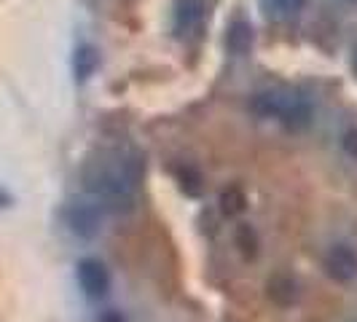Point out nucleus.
Listing matches in <instances>:
<instances>
[{"instance_id":"1","label":"nucleus","mask_w":357,"mask_h":322,"mask_svg":"<svg viewBox=\"0 0 357 322\" xmlns=\"http://www.w3.org/2000/svg\"><path fill=\"white\" fill-rule=\"evenodd\" d=\"M145 175V159L137 151H102L84 167V185L102 207L132 210Z\"/></svg>"},{"instance_id":"2","label":"nucleus","mask_w":357,"mask_h":322,"mask_svg":"<svg viewBox=\"0 0 357 322\" xmlns=\"http://www.w3.org/2000/svg\"><path fill=\"white\" fill-rule=\"evenodd\" d=\"M252 110L264 118H277L290 129H304L312 118L309 100L296 91H261L252 100Z\"/></svg>"},{"instance_id":"3","label":"nucleus","mask_w":357,"mask_h":322,"mask_svg":"<svg viewBox=\"0 0 357 322\" xmlns=\"http://www.w3.org/2000/svg\"><path fill=\"white\" fill-rule=\"evenodd\" d=\"M65 223L75 236L94 239L102 229V207L89 204V201H75L65 210Z\"/></svg>"},{"instance_id":"4","label":"nucleus","mask_w":357,"mask_h":322,"mask_svg":"<svg viewBox=\"0 0 357 322\" xmlns=\"http://www.w3.org/2000/svg\"><path fill=\"white\" fill-rule=\"evenodd\" d=\"M207 17V0H175L172 8V30L178 38L197 36Z\"/></svg>"},{"instance_id":"5","label":"nucleus","mask_w":357,"mask_h":322,"mask_svg":"<svg viewBox=\"0 0 357 322\" xmlns=\"http://www.w3.org/2000/svg\"><path fill=\"white\" fill-rule=\"evenodd\" d=\"M78 285L89 298H105L110 290V274L97 258H84L78 263Z\"/></svg>"},{"instance_id":"6","label":"nucleus","mask_w":357,"mask_h":322,"mask_svg":"<svg viewBox=\"0 0 357 322\" xmlns=\"http://www.w3.org/2000/svg\"><path fill=\"white\" fill-rule=\"evenodd\" d=\"M325 271L336 282H352L357 277V252L347 245H336L325 255Z\"/></svg>"},{"instance_id":"7","label":"nucleus","mask_w":357,"mask_h":322,"mask_svg":"<svg viewBox=\"0 0 357 322\" xmlns=\"http://www.w3.org/2000/svg\"><path fill=\"white\" fill-rule=\"evenodd\" d=\"M100 68V54L94 46L89 43H84V46H78L75 54H73V72H75V78L84 84V81H89L94 70Z\"/></svg>"},{"instance_id":"8","label":"nucleus","mask_w":357,"mask_h":322,"mask_svg":"<svg viewBox=\"0 0 357 322\" xmlns=\"http://www.w3.org/2000/svg\"><path fill=\"white\" fill-rule=\"evenodd\" d=\"M226 43H229V49H231L234 54H245L252 46V27L248 24V22L236 19L231 27H229Z\"/></svg>"},{"instance_id":"9","label":"nucleus","mask_w":357,"mask_h":322,"mask_svg":"<svg viewBox=\"0 0 357 322\" xmlns=\"http://www.w3.org/2000/svg\"><path fill=\"white\" fill-rule=\"evenodd\" d=\"M245 204H248V199L242 194V188H236V185L226 188V191L220 194V207H223L226 215H239L245 210Z\"/></svg>"},{"instance_id":"10","label":"nucleus","mask_w":357,"mask_h":322,"mask_svg":"<svg viewBox=\"0 0 357 322\" xmlns=\"http://www.w3.org/2000/svg\"><path fill=\"white\" fill-rule=\"evenodd\" d=\"M304 3L306 0H264L266 11L274 14V17H293V14H298L304 8Z\"/></svg>"},{"instance_id":"11","label":"nucleus","mask_w":357,"mask_h":322,"mask_svg":"<svg viewBox=\"0 0 357 322\" xmlns=\"http://www.w3.org/2000/svg\"><path fill=\"white\" fill-rule=\"evenodd\" d=\"M268 293H271L274 298H280V293H287V298L293 301V296H296V285H293V279H287V277H277V279H271V282H268Z\"/></svg>"},{"instance_id":"12","label":"nucleus","mask_w":357,"mask_h":322,"mask_svg":"<svg viewBox=\"0 0 357 322\" xmlns=\"http://www.w3.org/2000/svg\"><path fill=\"white\" fill-rule=\"evenodd\" d=\"M344 151H347L349 159L357 161V129H349V132L344 135Z\"/></svg>"},{"instance_id":"13","label":"nucleus","mask_w":357,"mask_h":322,"mask_svg":"<svg viewBox=\"0 0 357 322\" xmlns=\"http://www.w3.org/2000/svg\"><path fill=\"white\" fill-rule=\"evenodd\" d=\"M352 68H355V75H357V49H355V56H352Z\"/></svg>"}]
</instances>
